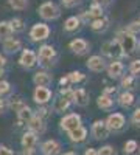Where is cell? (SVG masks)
<instances>
[{"instance_id": "cell-1", "label": "cell", "mask_w": 140, "mask_h": 155, "mask_svg": "<svg viewBox=\"0 0 140 155\" xmlns=\"http://www.w3.org/2000/svg\"><path fill=\"white\" fill-rule=\"evenodd\" d=\"M117 41H118L120 45H121V50H123V54H125V56H132L135 51H137V41H135V36L131 34V33H128L126 30L118 31Z\"/></svg>"}, {"instance_id": "cell-2", "label": "cell", "mask_w": 140, "mask_h": 155, "mask_svg": "<svg viewBox=\"0 0 140 155\" xmlns=\"http://www.w3.org/2000/svg\"><path fill=\"white\" fill-rule=\"evenodd\" d=\"M37 59H39V64L44 68H50L55 64L56 59V50L52 45H42L39 48V53L36 54Z\"/></svg>"}, {"instance_id": "cell-3", "label": "cell", "mask_w": 140, "mask_h": 155, "mask_svg": "<svg viewBox=\"0 0 140 155\" xmlns=\"http://www.w3.org/2000/svg\"><path fill=\"white\" fill-rule=\"evenodd\" d=\"M37 12H39V16L44 20H55L61 16V9L53 2H44L39 8H37Z\"/></svg>"}, {"instance_id": "cell-4", "label": "cell", "mask_w": 140, "mask_h": 155, "mask_svg": "<svg viewBox=\"0 0 140 155\" xmlns=\"http://www.w3.org/2000/svg\"><path fill=\"white\" fill-rule=\"evenodd\" d=\"M101 50H103V53L109 58H112L114 61H118L120 58H123V50H121V45L120 42L117 41V39H112V41H108L103 44V47H101Z\"/></svg>"}, {"instance_id": "cell-5", "label": "cell", "mask_w": 140, "mask_h": 155, "mask_svg": "<svg viewBox=\"0 0 140 155\" xmlns=\"http://www.w3.org/2000/svg\"><path fill=\"white\" fill-rule=\"evenodd\" d=\"M59 126H61L62 130L72 132V130H75L76 127L81 126V116L78 113H69L59 121Z\"/></svg>"}, {"instance_id": "cell-6", "label": "cell", "mask_w": 140, "mask_h": 155, "mask_svg": "<svg viewBox=\"0 0 140 155\" xmlns=\"http://www.w3.org/2000/svg\"><path fill=\"white\" fill-rule=\"evenodd\" d=\"M50 36V28H48V25L45 23H34L31 30H30V37H31V41L34 42H39V41H45V39H48Z\"/></svg>"}, {"instance_id": "cell-7", "label": "cell", "mask_w": 140, "mask_h": 155, "mask_svg": "<svg viewBox=\"0 0 140 155\" xmlns=\"http://www.w3.org/2000/svg\"><path fill=\"white\" fill-rule=\"evenodd\" d=\"M126 124V118L121 115V113H112L108 116V120H106V126L109 129V132L114 130V132H118L121 130V129L125 127Z\"/></svg>"}, {"instance_id": "cell-8", "label": "cell", "mask_w": 140, "mask_h": 155, "mask_svg": "<svg viewBox=\"0 0 140 155\" xmlns=\"http://www.w3.org/2000/svg\"><path fill=\"white\" fill-rule=\"evenodd\" d=\"M33 99L36 104L39 106H45L47 102L52 99V90L48 87H36L33 92Z\"/></svg>"}, {"instance_id": "cell-9", "label": "cell", "mask_w": 140, "mask_h": 155, "mask_svg": "<svg viewBox=\"0 0 140 155\" xmlns=\"http://www.w3.org/2000/svg\"><path fill=\"white\" fill-rule=\"evenodd\" d=\"M19 64H20V67H23V68H33L37 64L36 53L31 51V50H23L20 58H19Z\"/></svg>"}, {"instance_id": "cell-10", "label": "cell", "mask_w": 140, "mask_h": 155, "mask_svg": "<svg viewBox=\"0 0 140 155\" xmlns=\"http://www.w3.org/2000/svg\"><path fill=\"white\" fill-rule=\"evenodd\" d=\"M92 135L95 140H104L109 137V129L106 126V121L103 120H97L92 124Z\"/></svg>"}, {"instance_id": "cell-11", "label": "cell", "mask_w": 140, "mask_h": 155, "mask_svg": "<svg viewBox=\"0 0 140 155\" xmlns=\"http://www.w3.org/2000/svg\"><path fill=\"white\" fill-rule=\"evenodd\" d=\"M27 124H28L30 132H33V134H36V135H41V134H44V132L47 130L45 120L39 118V116H36V115H33V116H31L30 121H28Z\"/></svg>"}, {"instance_id": "cell-12", "label": "cell", "mask_w": 140, "mask_h": 155, "mask_svg": "<svg viewBox=\"0 0 140 155\" xmlns=\"http://www.w3.org/2000/svg\"><path fill=\"white\" fill-rule=\"evenodd\" d=\"M87 68L95 71V73H100V71L106 70V61L101 56H92L87 61Z\"/></svg>"}, {"instance_id": "cell-13", "label": "cell", "mask_w": 140, "mask_h": 155, "mask_svg": "<svg viewBox=\"0 0 140 155\" xmlns=\"http://www.w3.org/2000/svg\"><path fill=\"white\" fill-rule=\"evenodd\" d=\"M70 50L73 51L75 54H78V56H83L87 53V50H89V44L84 41V39H73V41L69 44Z\"/></svg>"}, {"instance_id": "cell-14", "label": "cell", "mask_w": 140, "mask_h": 155, "mask_svg": "<svg viewBox=\"0 0 140 155\" xmlns=\"http://www.w3.org/2000/svg\"><path fill=\"white\" fill-rule=\"evenodd\" d=\"M52 81H53L52 74H48L47 71H37L33 76V82L36 84V87H48Z\"/></svg>"}, {"instance_id": "cell-15", "label": "cell", "mask_w": 140, "mask_h": 155, "mask_svg": "<svg viewBox=\"0 0 140 155\" xmlns=\"http://www.w3.org/2000/svg\"><path fill=\"white\" fill-rule=\"evenodd\" d=\"M72 101L75 102L76 106L80 107H86L89 104V93L86 92V88H78V90H73V98Z\"/></svg>"}, {"instance_id": "cell-16", "label": "cell", "mask_w": 140, "mask_h": 155, "mask_svg": "<svg viewBox=\"0 0 140 155\" xmlns=\"http://www.w3.org/2000/svg\"><path fill=\"white\" fill-rule=\"evenodd\" d=\"M42 153L44 155H58L61 150V144L58 143L56 140H47L45 143L42 144Z\"/></svg>"}, {"instance_id": "cell-17", "label": "cell", "mask_w": 140, "mask_h": 155, "mask_svg": "<svg viewBox=\"0 0 140 155\" xmlns=\"http://www.w3.org/2000/svg\"><path fill=\"white\" fill-rule=\"evenodd\" d=\"M69 138L72 143H83V141L87 138V129L80 126V127H76L75 130L69 132Z\"/></svg>"}, {"instance_id": "cell-18", "label": "cell", "mask_w": 140, "mask_h": 155, "mask_svg": "<svg viewBox=\"0 0 140 155\" xmlns=\"http://www.w3.org/2000/svg\"><path fill=\"white\" fill-rule=\"evenodd\" d=\"M123 64L120 62V61H112L109 65L106 67V70H108V74H109V78H112V79H115V78H120V74L123 73Z\"/></svg>"}, {"instance_id": "cell-19", "label": "cell", "mask_w": 140, "mask_h": 155, "mask_svg": "<svg viewBox=\"0 0 140 155\" xmlns=\"http://www.w3.org/2000/svg\"><path fill=\"white\" fill-rule=\"evenodd\" d=\"M89 27H90V30L95 31V33H103V31H106L108 27H109V20H108L106 17L94 19L90 23H89Z\"/></svg>"}, {"instance_id": "cell-20", "label": "cell", "mask_w": 140, "mask_h": 155, "mask_svg": "<svg viewBox=\"0 0 140 155\" xmlns=\"http://www.w3.org/2000/svg\"><path fill=\"white\" fill-rule=\"evenodd\" d=\"M20 143H22L23 149H34V146H36V143H37V135L33 134V132H30V130L25 132Z\"/></svg>"}, {"instance_id": "cell-21", "label": "cell", "mask_w": 140, "mask_h": 155, "mask_svg": "<svg viewBox=\"0 0 140 155\" xmlns=\"http://www.w3.org/2000/svg\"><path fill=\"white\" fill-rule=\"evenodd\" d=\"M2 44H3L5 53H16V51H19L22 48V42L19 41V39H14V37L8 39V41H5Z\"/></svg>"}, {"instance_id": "cell-22", "label": "cell", "mask_w": 140, "mask_h": 155, "mask_svg": "<svg viewBox=\"0 0 140 155\" xmlns=\"http://www.w3.org/2000/svg\"><path fill=\"white\" fill-rule=\"evenodd\" d=\"M12 36V30H11V25L8 20H2L0 22V42H5L8 39H11Z\"/></svg>"}, {"instance_id": "cell-23", "label": "cell", "mask_w": 140, "mask_h": 155, "mask_svg": "<svg viewBox=\"0 0 140 155\" xmlns=\"http://www.w3.org/2000/svg\"><path fill=\"white\" fill-rule=\"evenodd\" d=\"M135 101V96L131 93V92H123L120 96H118V104L125 109H129Z\"/></svg>"}, {"instance_id": "cell-24", "label": "cell", "mask_w": 140, "mask_h": 155, "mask_svg": "<svg viewBox=\"0 0 140 155\" xmlns=\"http://www.w3.org/2000/svg\"><path fill=\"white\" fill-rule=\"evenodd\" d=\"M80 25H81V19L80 17H69L66 22H64V30L67 33H73L80 28Z\"/></svg>"}, {"instance_id": "cell-25", "label": "cell", "mask_w": 140, "mask_h": 155, "mask_svg": "<svg viewBox=\"0 0 140 155\" xmlns=\"http://www.w3.org/2000/svg\"><path fill=\"white\" fill-rule=\"evenodd\" d=\"M97 106L103 110H109L114 106V98L112 96H106V95H100L97 99Z\"/></svg>"}, {"instance_id": "cell-26", "label": "cell", "mask_w": 140, "mask_h": 155, "mask_svg": "<svg viewBox=\"0 0 140 155\" xmlns=\"http://www.w3.org/2000/svg\"><path fill=\"white\" fill-rule=\"evenodd\" d=\"M9 25H11V30L12 33H22L25 30V22L19 17H14V19H11L9 20Z\"/></svg>"}, {"instance_id": "cell-27", "label": "cell", "mask_w": 140, "mask_h": 155, "mask_svg": "<svg viewBox=\"0 0 140 155\" xmlns=\"http://www.w3.org/2000/svg\"><path fill=\"white\" fill-rule=\"evenodd\" d=\"M134 85H135V78L132 74H126V76L121 78V87L126 92H129L131 88H134Z\"/></svg>"}, {"instance_id": "cell-28", "label": "cell", "mask_w": 140, "mask_h": 155, "mask_svg": "<svg viewBox=\"0 0 140 155\" xmlns=\"http://www.w3.org/2000/svg\"><path fill=\"white\" fill-rule=\"evenodd\" d=\"M67 79L70 84H78V82H83L86 79V74L81 73V71H70L67 74Z\"/></svg>"}, {"instance_id": "cell-29", "label": "cell", "mask_w": 140, "mask_h": 155, "mask_svg": "<svg viewBox=\"0 0 140 155\" xmlns=\"http://www.w3.org/2000/svg\"><path fill=\"white\" fill-rule=\"evenodd\" d=\"M70 99H66V98H59L56 99L55 102V112H66L69 107H70Z\"/></svg>"}, {"instance_id": "cell-30", "label": "cell", "mask_w": 140, "mask_h": 155, "mask_svg": "<svg viewBox=\"0 0 140 155\" xmlns=\"http://www.w3.org/2000/svg\"><path fill=\"white\" fill-rule=\"evenodd\" d=\"M89 16H90V19L94 20V19H100V17H103V8L101 6H98V5H94L92 3V6L89 8Z\"/></svg>"}, {"instance_id": "cell-31", "label": "cell", "mask_w": 140, "mask_h": 155, "mask_svg": "<svg viewBox=\"0 0 140 155\" xmlns=\"http://www.w3.org/2000/svg\"><path fill=\"white\" fill-rule=\"evenodd\" d=\"M8 3L12 9L16 11H22L28 6V0H8Z\"/></svg>"}, {"instance_id": "cell-32", "label": "cell", "mask_w": 140, "mask_h": 155, "mask_svg": "<svg viewBox=\"0 0 140 155\" xmlns=\"http://www.w3.org/2000/svg\"><path fill=\"white\" fill-rule=\"evenodd\" d=\"M137 149H138L137 141H135V140H129V141H126V143H125V149H123V152H125L126 155H132Z\"/></svg>"}, {"instance_id": "cell-33", "label": "cell", "mask_w": 140, "mask_h": 155, "mask_svg": "<svg viewBox=\"0 0 140 155\" xmlns=\"http://www.w3.org/2000/svg\"><path fill=\"white\" fill-rule=\"evenodd\" d=\"M9 107H11L12 110H14V112L17 113V112H20L22 109H25V107H27V102H23L22 99H19V98H17V99H12V101H11Z\"/></svg>"}, {"instance_id": "cell-34", "label": "cell", "mask_w": 140, "mask_h": 155, "mask_svg": "<svg viewBox=\"0 0 140 155\" xmlns=\"http://www.w3.org/2000/svg\"><path fill=\"white\" fill-rule=\"evenodd\" d=\"M59 95H61V98H66V99H70V101H72V98H73V90H72L70 87H61V88H59Z\"/></svg>"}, {"instance_id": "cell-35", "label": "cell", "mask_w": 140, "mask_h": 155, "mask_svg": "<svg viewBox=\"0 0 140 155\" xmlns=\"http://www.w3.org/2000/svg\"><path fill=\"white\" fill-rule=\"evenodd\" d=\"M129 71H131V74L135 78L137 74H140V59H135V61H132L131 62V65H129Z\"/></svg>"}, {"instance_id": "cell-36", "label": "cell", "mask_w": 140, "mask_h": 155, "mask_svg": "<svg viewBox=\"0 0 140 155\" xmlns=\"http://www.w3.org/2000/svg\"><path fill=\"white\" fill-rule=\"evenodd\" d=\"M97 153L98 155H117L115 149H114L112 146H103V147H100L97 150Z\"/></svg>"}, {"instance_id": "cell-37", "label": "cell", "mask_w": 140, "mask_h": 155, "mask_svg": "<svg viewBox=\"0 0 140 155\" xmlns=\"http://www.w3.org/2000/svg\"><path fill=\"white\" fill-rule=\"evenodd\" d=\"M11 92V84L8 81H0V96H5Z\"/></svg>"}, {"instance_id": "cell-38", "label": "cell", "mask_w": 140, "mask_h": 155, "mask_svg": "<svg viewBox=\"0 0 140 155\" xmlns=\"http://www.w3.org/2000/svg\"><path fill=\"white\" fill-rule=\"evenodd\" d=\"M126 31L135 36V33L140 31V22H132V23H129L128 27H126Z\"/></svg>"}, {"instance_id": "cell-39", "label": "cell", "mask_w": 140, "mask_h": 155, "mask_svg": "<svg viewBox=\"0 0 140 155\" xmlns=\"http://www.w3.org/2000/svg\"><path fill=\"white\" fill-rule=\"evenodd\" d=\"M48 115H50V110L47 107H44V106L39 107V109H37V112H36V116H39V118H42V120H45Z\"/></svg>"}, {"instance_id": "cell-40", "label": "cell", "mask_w": 140, "mask_h": 155, "mask_svg": "<svg viewBox=\"0 0 140 155\" xmlns=\"http://www.w3.org/2000/svg\"><path fill=\"white\" fill-rule=\"evenodd\" d=\"M131 121H132V124H135V126H140V107H138V109H135V110L132 112Z\"/></svg>"}, {"instance_id": "cell-41", "label": "cell", "mask_w": 140, "mask_h": 155, "mask_svg": "<svg viewBox=\"0 0 140 155\" xmlns=\"http://www.w3.org/2000/svg\"><path fill=\"white\" fill-rule=\"evenodd\" d=\"M80 3V0H62V5H64L66 8H73Z\"/></svg>"}, {"instance_id": "cell-42", "label": "cell", "mask_w": 140, "mask_h": 155, "mask_svg": "<svg viewBox=\"0 0 140 155\" xmlns=\"http://www.w3.org/2000/svg\"><path fill=\"white\" fill-rule=\"evenodd\" d=\"M0 155H14V152H12L9 147H6V146H2V144H0Z\"/></svg>"}, {"instance_id": "cell-43", "label": "cell", "mask_w": 140, "mask_h": 155, "mask_svg": "<svg viewBox=\"0 0 140 155\" xmlns=\"http://www.w3.org/2000/svg\"><path fill=\"white\" fill-rule=\"evenodd\" d=\"M115 92H117V88H115V87H106V88H104V92H103V95L111 96V95H114Z\"/></svg>"}, {"instance_id": "cell-44", "label": "cell", "mask_w": 140, "mask_h": 155, "mask_svg": "<svg viewBox=\"0 0 140 155\" xmlns=\"http://www.w3.org/2000/svg\"><path fill=\"white\" fill-rule=\"evenodd\" d=\"M59 84H61V87H69V79H67V76H62L61 79H59Z\"/></svg>"}, {"instance_id": "cell-45", "label": "cell", "mask_w": 140, "mask_h": 155, "mask_svg": "<svg viewBox=\"0 0 140 155\" xmlns=\"http://www.w3.org/2000/svg\"><path fill=\"white\" fill-rule=\"evenodd\" d=\"M108 3H109V0H94V5H98L101 8H103L104 5H108Z\"/></svg>"}, {"instance_id": "cell-46", "label": "cell", "mask_w": 140, "mask_h": 155, "mask_svg": "<svg viewBox=\"0 0 140 155\" xmlns=\"http://www.w3.org/2000/svg\"><path fill=\"white\" fill-rule=\"evenodd\" d=\"M22 155H36V149H23Z\"/></svg>"}, {"instance_id": "cell-47", "label": "cell", "mask_w": 140, "mask_h": 155, "mask_svg": "<svg viewBox=\"0 0 140 155\" xmlns=\"http://www.w3.org/2000/svg\"><path fill=\"white\" fill-rule=\"evenodd\" d=\"M84 155H98V153H97V149H92V147H89V149H86Z\"/></svg>"}, {"instance_id": "cell-48", "label": "cell", "mask_w": 140, "mask_h": 155, "mask_svg": "<svg viewBox=\"0 0 140 155\" xmlns=\"http://www.w3.org/2000/svg\"><path fill=\"white\" fill-rule=\"evenodd\" d=\"M5 109H6V104H5V101H3L2 98H0V113H2Z\"/></svg>"}, {"instance_id": "cell-49", "label": "cell", "mask_w": 140, "mask_h": 155, "mask_svg": "<svg viewBox=\"0 0 140 155\" xmlns=\"http://www.w3.org/2000/svg\"><path fill=\"white\" fill-rule=\"evenodd\" d=\"M5 64H6V61H5V58L0 54V68H3L5 67Z\"/></svg>"}, {"instance_id": "cell-50", "label": "cell", "mask_w": 140, "mask_h": 155, "mask_svg": "<svg viewBox=\"0 0 140 155\" xmlns=\"http://www.w3.org/2000/svg\"><path fill=\"white\" fill-rule=\"evenodd\" d=\"M3 73H5L3 68H0V81H2V78H3Z\"/></svg>"}, {"instance_id": "cell-51", "label": "cell", "mask_w": 140, "mask_h": 155, "mask_svg": "<svg viewBox=\"0 0 140 155\" xmlns=\"http://www.w3.org/2000/svg\"><path fill=\"white\" fill-rule=\"evenodd\" d=\"M64 155H76V153H75V152H66Z\"/></svg>"}, {"instance_id": "cell-52", "label": "cell", "mask_w": 140, "mask_h": 155, "mask_svg": "<svg viewBox=\"0 0 140 155\" xmlns=\"http://www.w3.org/2000/svg\"><path fill=\"white\" fill-rule=\"evenodd\" d=\"M138 47H140V42H138Z\"/></svg>"}, {"instance_id": "cell-53", "label": "cell", "mask_w": 140, "mask_h": 155, "mask_svg": "<svg viewBox=\"0 0 140 155\" xmlns=\"http://www.w3.org/2000/svg\"><path fill=\"white\" fill-rule=\"evenodd\" d=\"M138 152H140V149H138Z\"/></svg>"}]
</instances>
